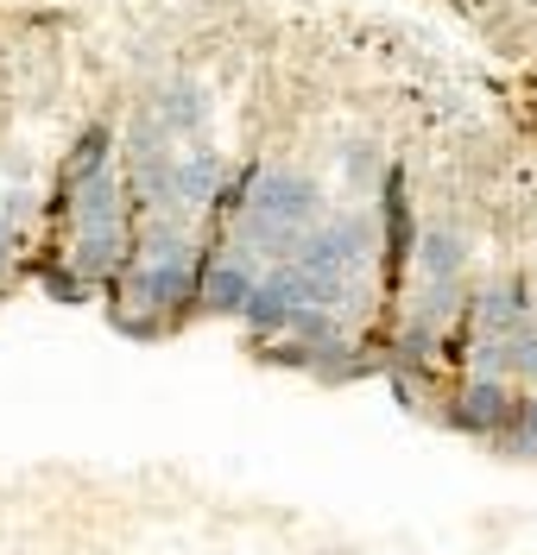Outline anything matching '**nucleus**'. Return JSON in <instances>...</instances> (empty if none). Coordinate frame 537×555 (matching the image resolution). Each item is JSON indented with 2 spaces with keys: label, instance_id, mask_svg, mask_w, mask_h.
I'll use <instances>...</instances> for the list:
<instances>
[{
  "label": "nucleus",
  "instance_id": "obj_3",
  "mask_svg": "<svg viewBox=\"0 0 537 555\" xmlns=\"http://www.w3.org/2000/svg\"><path fill=\"white\" fill-rule=\"evenodd\" d=\"M133 310L158 315V322H171L178 310L196 304V259H133L120 284H114Z\"/></svg>",
  "mask_w": 537,
  "mask_h": 555
},
{
  "label": "nucleus",
  "instance_id": "obj_2",
  "mask_svg": "<svg viewBox=\"0 0 537 555\" xmlns=\"http://www.w3.org/2000/svg\"><path fill=\"white\" fill-rule=\"evenodd\" d=\"M253 215H266V221H279V228H297V234H310L322 215H329V196H322V183L310 171H291V165H253V183H247V203Z\"/></svg>",
  "mask_w": 537,
  "mask_h": 555
},
{
  "label": "nucleus",
  "instance_id": "obj_7",
  "mask_svg": "<svg viewBox=\"0 0 537 555\" xmlns=\"http://www.w3.org/2000/svg\"><path fill=\"white\" fill-rule=\"evenodd\" d=\"M297 310H304V304H297V278H291V266H266L259 284H253V297H247V310H241V322H247L259 341H279Z\"/></svg>",
  "mask_w": 537,
  "mask_h": 555
},
{
  "label": "nucleus",
  "instance_id": "obj_16",
  "mask_svg": "<svg viewBox=\"0 0 537 555\" xmlns=\"http://www.w3.org/2000/svg\"><path fill=\"white\" fill-rule=\"evenodd\" d=\"M0 284H7V266H0Z\"/></svg>",
  "mask_w": 537,
  "mask_h": 555
},
{
  "label": "nucleus",
  "instance_id": "obj_8",
  "mask_svg": "<svg viewBox=\"0 0 537 555\" xmlns=\"http://www.w3.org/2000/svg\"><path fill=\"white\" fill-rule=\"evenodd\" d=\"M114 152H120V133H114L107 120L82 127V133H76V145L64 152V165H57V190H51V208H64V203H71V190H76V183H89L95 171H107V165H114Z\"/></svg>",
  "mask_w": 537,
  "mask_h": 555
},
{
  "label": "nucleus",
  "instance_id": "obj_5",
  "mask_svg": "<svg viewBox=\"0 0 537 555\" xmlns=\"http://www.w3.org/2000/svg\"><path fill=\"white\" fill-rule=\"evenodd\" d=\"M253 284H259V266H253L247 253H234V246H221L215 259L196 266V304L209 315H241L253 297Z\"/></svg>",
  "mask_w": 537,
  "mask_h": 555
},
{
  "label": "nucleus",
  "instance_id": "obj_13",
  "mask_svg": "<svg viewBox=\"0 0 537 555\" xmlns=\"http://www.w3.org/2000/svg\"><path fill=\"white\" fill-rule=\"evenodd\" d=\"M342 165H348V177H355V190H380V177H386V165H380V145H348L342 152Z\"/></svg>",
  "mask_w": 537,
  "mask_h": 555
},
{
  "label": "nucleus",
  "instance_id": "obj_10",
  "mask_svg": "<svg viewBox=\"0 0 537 555\" xmlns=\"http://www.w3.org/2000/svg\"><path fill=\"white\" fill-rule=\"evenodd\" d=\"M411 266H418L424 284H462V266H468L462 228H449V221L418 228V241H411Z\"/></svg>",
  "mask_w": 537,
  "mask_h": 555
},
{
  "label": "nucleus",
  "instance_id": "obj_1",
  "mask_svg": "<svg viewBox=\"0 0 537 555\" xmlns=\"http://www.w3.org/2000/svg\"><path fill=\"white\" fill-rule=\"evenodd\" d=\"M120 152H127V203L145 208V215H178V152L171 139L158 133V120L140 114L127 133H120Z\"/></svg>",
  "mask_w": 537,
  "mask_h": 555
},
{
  "label": "nucleus",
  "instance_id": "obj_6",
  "mask_svg": "<svg viewBox=\"0 0 537 555\" xmlns=\"http://www.w3.org/2000/svg\"><path fill=\"white\" fill-rule=\"evenodd\" d=\"M380 253H386V272L405 278V266H411V241H418V221H411V196H405V171L398 165H386V177H380Z\"/></svg>",
  "mask_w": 537,
  "mask_h": 555
},
{
  "label": "nucleus",
  "instance_id": "obj_14",
  "mask_svg": "<svg viewBox=\"0 0 537 555\" xmlns=\"http://www.w3.org/2000/svg\"><path fill=\"white\" fill-rule=\"evenodd\" d=\"M38 284H44L51 297H64V304H82V297H89V284H82V272H76L71 259H64V266H44Z\"/></svg>",
  "mask_w": 537,
  "mask_h": 555
},
{
  "label": "nucleus",
  "instance_id": "obj_11",
  "mask_svg": "<svg viewBox=\"0 0 537 555\" xmlns=\"http://www.w3.org/2000/svg\"><path fill=\"white\" fill-rule=\"evenodd\" d=\"M145 114L158 120V133L165 139H183V145H190V139L209 127V95H203V82H165Z\"/></svg>",
  "mask_w": 537,
  "mask_h": 555
},
{
  "label": "nucleus",
  "instance_id": "obj_9",
  "mask_svg": "<svg viewBox=\"0 0 537 555\" xmlns=\"http://www.w3.org/2000/svg\"><path fill=\"white\" fill-rule=\"evenodd\" d=\"M221 183H228L221 152H215L209 139H190V145L178 152V208H190V215H209L215 196H221Z\"/></svg>",
  "mask_w": 537,
  "mask_h": 555
},
{
  "label": "nucleus",
  "instance_id": "obj_15",
  "mask_svg": "<svg viewBox=\"0 0 537 555\" xmlns=\"http://www.w3.org/2000/svg\"><path fill=\"white\" fill-rule=\"evenodd\" d=\"M506 436H512V449L519 454H537V391L532 398H519V411H512V429H506Z\"/></svg>",
  "mask_w": 537,
  "mask_h": 555
},
{
  "label": "nucleus",
  "instance_id": "obj_4",
  "mask_svg": "<svg viewBox=\"0 0 537 555\" xmlns=\"http://www.w3.org/2000/svg\"><path fill=\"white\" fill-rule=\"evenodd\" d=\"M512 411H519L512 385L494 379V373H468L462 391H456V404H449V423L462 436H506L512 429Z\"/></svg>",
  "mask_w": 537,
  "mask_h": 555
},
{
  "label": "nucleus",
  "instance_id": "obj_12",
  "mask_svg": "<svg viewBox=\"0 0 537 555\" xmlns=\"http://www.w3.org/2000/svg\"><path fill=\"white\" fill-rule=\"evenodd\" d=\"M519 322H532V284L525 278H494L474 297V335H512Z\"/></svg>",
  "mask_w": 537,
  "mask_h": 555
}]
</instances>
